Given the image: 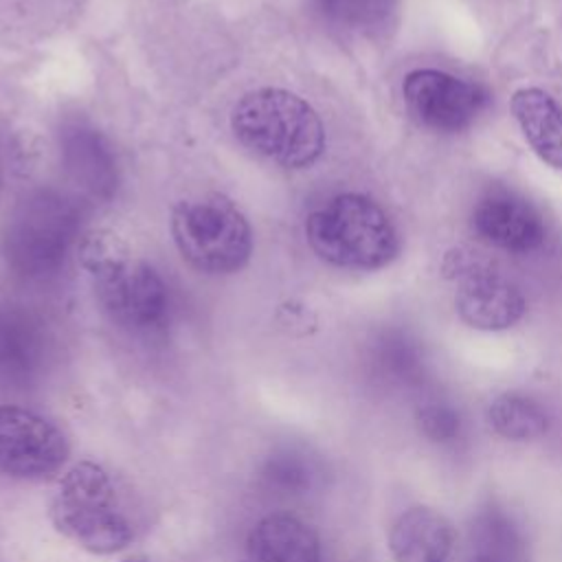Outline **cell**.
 I'll return each instance as SVG.
<instances>
[{
    "mask_svg": "<svg viewBox=\"0 0 562 562\" xmlns=\"http://www.w3.org/2000/svg\"><path fill=\"white\" fill-rule=\"evenodd\" d=\"M263 476L268 479L270 485L281 487L283 492L296 494V492H305L312 485H316L321 472L307 454L294 452V450H283L281 454H274L268 459Z\"/></svg>",
    "mask_w": 562,
    "mask_h": 562,
    "instance_id": "ffe728a7",
    "label": "cell"
},
{
    "mask_svg": "<svg viewBox=\"0 0 562 562\" xmlns=\"http://www.w3.org/2000/svg\"><path fill=\"white\" fill-rule=\"evenodd\" d=\"M487 422L496 435L509 441H531L547 432L549 417L529 395L501 393L487 406Z\"/></svg>",
    "mask_w": 562,
    "mask_h": 562,
    "instance_id": "2e32d148",
    "label": "cell"
},
{
    "mask_svg": "<svg viewBox=\"0 0 562 562\" xmlns=\"http://www.w3.org/2000/svg\"><path fill=\"white\" fill-rule=\"evenodd\" d=\"M454 547L450 520L426 505L404 509L389 529L393 562H448Z\"/></svg>",
    "mask_w": 562,
    "mask_h": 562,
    "instance_id": "8fae6325",
    "label": "cell"
},
{
    "mask_svg": "<svg viewBox=\"0 0 562 562\" xmlns=\"http://www.w3.org/2000/svg\"><path fill=\"white\" fill-rule=\"evenodd\" d=\"M474 562H483V560H474Z\"/></svg>",
    "mask_w": 562,
    "mask_h": 562,
    "instance_id": "603a6c76",
    "label": "cell"
},
{
    "mask_svg": "<svg viewBox=\"0 0 562 562\" xmlns=\"http://www.w3.org/2000/svg\"><path fill=\"white\" fill-rule=\"evenodd\" d=\"M378 371L395 386H417L426 375L424 353L406 336H386L378 347Z\"/></svg>",
    "mask_w": 562,
    "mask_h": 562,
    "instance_id": "ac0fdd59",
    "label": "cell"
},
{
    "mask_svg": "<svg viewBox=\"0 0 562 562\" xmlns=\"http://www.w3.org/2000/svg\"><path fill=\"white\" fill-rule=\"evenodd\" d=\"M57 531L90 553H114L134 538V527L112 476L92 461L72 465L50 501Z\"/></svg>",
    "mask_w": 562,
    "mask_h": 562,
    "instance_id": "3957f363",
    "label": "cell"
},
{
    "mask_svg": "<svg viewBox=\"0 0 562 562\" xmlns=\"http://www.w3.org/2000/svg\"><path fill=\"white\" fill-rule=\"evenodd\" d=\"M68 452V439L53 422L29 408L0 406V474L48 479L66 463Z\"/></svg>",
    "mask_w": 562,
    "mask_h": 562,
    "instance_id": "52a82bcc",
    "label": "cell"
},
{
    "mask_svg": "<svg viewBox=\"0 0 562 562\" xmlns=\"http://www.w3.org/2000/svg\"><path fill=\"white\" fill-rule=\"evenodd\" d=\"M512 114L536 156L562 169V105L542 88H520L512 94Z\"/></svg>",
    "mask_w": 562,
    "mask_h": 562,
    "instance_id": "5bb4252c",
    "label": "cell"
},
{
    "mask_svg": "<svg viewBox=\"0 0 562 562\" xmlns=\"http://www.w3.org/2000/svg\"><path fill=\"white\" fill-rule=\"evenodd\" d=\"M454 272H459L454 307L465 325L483 331H501L522 318L527 303L512 281L472 261L454 266Z\"/></svg>",
    "mask_w": 562,
    "mask_h": 562,
    "instance_id": "9c48e42d",
    "label": "cell"
},
{
    "mask_svg": "<svg viewBox=\"0 0 562 562\" xmlns=\"http://www.w3.org/2000/svg\"><path fill=\"white\" fill-rule=\"evenodd\" d=\"M472 226L487 244L516 255L533 252L544 241L540 213L529 202L507 193L483 198L472 213Z\"/></svg>",
    "mask_w": 562,
    "mask_h": 562,
    "instance_id": "30bf717a",
    "label": "cell"
},
{
    "mask_svg": "<svg viewBox=\"0 0 562 562\" xmlns=\"http://www.w3.org/2000/svg\"><path fill=\"white\" fill-rule=\"evenodd\" d=\"M402 97L424 127L446 134L470 127L487 105L485 90L437 68L411 70L402 81Z\"/></svg>",
    "mask_w": 562,
    "mask_h": 562,
    "instance_id": "ba28073f",
    "label": "cell"
},
{
    "mask_svg": "<svg viewBox=\"0 0 562 562\" xmlns=\"http://www.w3.org/2000/svg\"><path fill=\"white\" fill-rule=\"evenodd\" d=\"M171 235L182 259L204 274L241 270L252 255V228L224 195L209 193L176 204Z\"/></svg>",
    "mask_w": 562,
    "mask_h": 562,
    "instance_id": "5b68a950",
    "label": "cell"
},
{
    "mask_svg": "<svg viewBox=\"0 0 562 562\" xmlns=\"http://www.w3.org/2000/svg\"><path fill=\"white\" fill-rule=\"evenodd\" d=\"M241 562H321V542L307 522L288 514H272L248 533Z\"/></svg>",
    "mask_w": 562,
    "mask_h": 562,
    "instance_id": "4fadbf2b",
    "label": "cell"
},
{
    "mask_svg": "<svg viewBox=\"0 0 562 562\" xmlns=\"http://www.w3.org/2000/svg\"><path fill=\"white\" fill-rule=\"evenodd\" d=\"M59 143L61 160L72 182L88 195L108 200L119 182V167L110 143L86 125L66 127Z\"/></svg>",
    "mask_w": 562,
    "mask_h": 562,
    "instance_id": "7c38bea8",
    "label": "cell"
},
{
    "mask_svg": "<svg viewBox=\"0 0 562 562\" xmlns=\"http://www.w3.org/2000/svg\"><path fill=\"white\" fill-rule=\"evenodd\" d=\"M83 263L94 277L105 312L134 334L162 331L171 314V294L162 277L143 261H127L116 241L92 237L83 246Z\"/></svg>",
    "mask_w": 562,
    "mask_h": 562,
    "instance_id": "277c9868",
    "label": "cell"
},
{
    "mask_svg": "<svg viewBox=\"0 0 562 562\" xmlns=\"http://www.w3.org/2000/svg\"><path fill=\"white\" fill-rule=\"evenodd\" d=\"M125 562H140V560H125Z\"/></svg>",
    "mask_w": 562,
    "mask_h": 562,
    "instance_id": "7402d4cb",
    "label": "cell"
},
{
    "mask_svg": "<svg viewBox=\"0 0 562 562\" xmlns=\"http://www.w3.org/2000/svg\"><path fill=\"white\" fill-rule=\"evenodd\" d=\"M310 248L347 270H378L400 252V237L384 209L362 193H340L305 220Z\"/></svg>",
    "mask_w": 562,
    "mask_h": 562,
    "instance_id": "7a4b0ae2",
    "label": "cell"
},
{
    "mask_svg": "<svg viewBox=\"0 0 562 562\" xmlns=\"http://www.w3.org/2000/svg\"><path fill=\"white\" fill-rule=\"evenodd\" d=\"M231 130L244 147L285 169H305L325 151L318 112L283 88L246 92L231 112Z\"/></svg>",
    "mask_w": 562,
    "mask_h": 562,
    "instance_id": "6da1fadb",
    "label": "cell"
},
{
    "mask_svg": "<svg viewBox=\"0 0 562 562\" xmlns=\"http://www.w3.org/2000/svg\"><path fill=\"white\" fill-rule=\"evenodd\" d=\"M470 544L483 562H525L527 555L525 533L498 503H487L474 514Z\"/></svg>",
    "mask_w": 562,
    "mask_h": 562,
    "instance_id": "9a60e30c",
    "label": "cell"
},
{
    "mask_svg": "<svg viewBox=\"0 0 562 562\" xmlns=\"http://www.w3.org/2000/svg\"><path fill=\"white\" fill-rule=\"evenodd\" d=\"M415 424L419 432L437 446L457 443L465 430V419L461 411L454 404L439 397L424 400L415 408Z\"/></svg>",
    "mask_w": 562,
    "mask_h": 562,
    "instance_id": "d6986e66",
    "label": "cell"
},
{
    "mask_svg": "<svg viewBox=\"0 0 562 562\" xmlns=\"http://www.w3.org/2000/svg\"><path fill=\"white\" fill-rule=\"evenodd\" d=\"M77 228L79 215L70 200L55 191H37L24 198L7 222L4 257L15 272L44 279L64 266Z\"/></svg>",
    "mask_w": 562,
    "mask_h": 562,
    "instance_id": "8992f818",
    "label": "cell"
},
{
    "mask_svg": "<svg viewBox=\"0 0 562 562\" xmlns=\"http://www.w3.org/2000/svg\"><path fill=\"white\" fill-rule=\"evenodd\" d=\"M35 351V331L15 314L0 316V360L9 367L29 364Z\"/></svg>",
    "mask_w": 562,
    "mask_h": 562,
    "instance_id": "44dd1931",
    "label": "cell"
},
{
    "mask_svg": "<svg viewBox=\"0 0 562 562\" xmlns=\"http://www.w3.org/2000/svg\"><path fill=\"white\" fill-rule=\"evenodd\" d=\"M397 2L400 0H316V11L334 29L356 35H378L393 24Z\"/></svg>",
    "mask_w": 562,
    "mask_h": 562,
    "instance_id": "e0dca14e",
    "label": "cell"
}]
</instances>
